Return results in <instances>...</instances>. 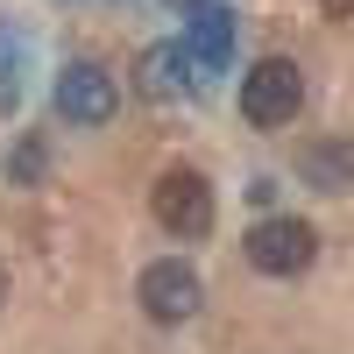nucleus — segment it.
<instances>
[{"instance_id":"423d86ee","label":"nucleus","mask_w":354,"mask_h":354,"mask_svg":"<svg viewBox=\"0 0 354 354\" xmlns=\"http://www.w3.org/2000/svg\"><path fill=\"white\" fill-rule=\"evenodd\" d=\"M227 57H234V15L227 8H198L192 28H185V64H192V78H220Z\"/></svg>"},{"instance_id":"9b49d317","label":"nucleus","mask_w":354,"mask_h":354,"mask_svg":"<svg viewBox=\"0 0 354 354\" xmlns=\"http://www.w3.org/2000/svg\"><path fill=\"white\" fill-rule=\"evenodd\" d=\"M0 283H8V277H0Z\"/></svg>"},{"instance_id":"1a4fd4ad","label":"nucleus","mask_w":354,"mask_h":354,"mask_svg":"<svg viewBox=\"0 0 354 354\" xmlns=\"http://www.w3.org/2000/svg\"><path fill=\"white\" fill-rule=\"evenodd\" d=\"M36 170H43V149H36V142H28V149L15 156V177H36Z\"/></svg>"},{"instance_id":"f257e3e1","label":"nucleus","mask_w":354,"mask_h":354,"mask_svg":"<svg viewBox=\"0 0 354 354\" xmlns=\"http://www.w3.org/2000/svg\"><path fill=\"white\" fill-rule=\"evenodd\" d=\"M298 106H305V71L290 64V57H255V64L241 71V113L255 128L298 121Z\"/></svg>"},{"instance_id":"20e7f679","label":"nucleus","mask_w":354,"mask_h":354,"mask_svg":"<svg viewBox=\"0 0 354 354\" xmlns=\"http://www.w3.org/2000/svg\"><path fill=\"white\" fill-rule=\"evenodd\" d=\"M113 106H121V85L100 64H64L57 71V113H64L71 128H106Z\"/></svg>"},{"instance_id":"7ed1b4c3","label":"nucleus","mask_w":354,"mask_h":354,"mask_svg":"<svg viewBox=\"0 0 354 354\" xmlns=\"http://www.w3.org/2000/svg\"><path fill=\"white\" fill-rule=\"evenodd\" d=\"M241 255L255 262L262 277H298V270H312V255H319V234L290 213V220H262L248 241H241Z\"/></svg>"},{"instance_id":"6e6552de","label":"nucleus","mask_w":354,"mask_h":354,"mask_svg":"<svg viewBox=\"0 0 354 354\" xmlns=\"http://www.w3.org/2000/svg\"><path fill=\"white\" fill-rule=\"evenodd\" d=\"M298 177H312L319 192H354V149L347 142H319L298 156Z\"/></svg>"},{"instance_id":"f03ea898","label":"nucleus","mask_w":354,"mask_h":354,"mask_svg":"<svg viewBox=\"0 0 354 354\" xmlns=\"http://www.w3.org/2000/svg\"><path fill=\"white\" fill-rule=\"evenodd\" d=\"M149 205H156V227L177 234V241H198V234H213V185H205L198 170H163Z\"/></svg>"},{"instance_id":"39448f33","label":"nucleus","mask_w":354,"mask_h":354,"mask_svg":"<svg viewBox=\"0 0 354 354\" xmlns=\"http://www.w3.org/2000/svg\"><path fill=\"white\" fill-rule=\"evenodd\" d=\"M198 298H205V290H198V277H192L177 255L142 270V312H149L156 326H185V319L198 312Z\"/></svg>"},{"instance_id":"9d476101","label":"nucleus","mask_w":354,"mask_h":354,"mask_svg":"<svg viewBox=\"0 0 354 354\" xmlns=\"http://www.w3.org/2000/svg\"><path fill=\"white\" fill-rule=\"evenodd\" d=\"M319 15H333V21H354V0H319Z\"/></svg>"},{"instance_id":"0eeeda50","label":"nucleus","mask_w":354,"mask_h":354,"mask_svg":"<svg viewBox=\"0 0 354 354\" xmlns=\"http://www.w3.org/2000/svg\"><path fill=\"white\" fill-rule=\"evenodd\" d=\"M185 43H156V50H142V93H149V100H177V93H185Z\"/></svg>"}]
</instances>
